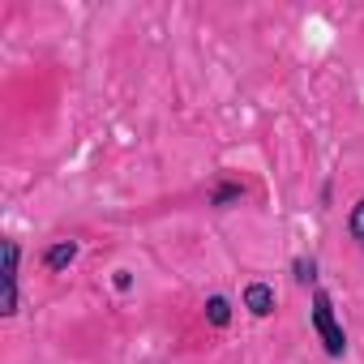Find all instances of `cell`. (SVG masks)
<instances>
[{
  "label": "cell",
  "instance_id": "obj_1",
  "mask_svg": "<svg viewBox=\"0 0 364 364\" xmlns=\"http://www.w3.org/2000/svg\"><path fill=\"white\" fill-rule=\"evenodd\" d=\"M309 326H313V334H317V343H321V351L330 360H343L347 355V330H343L338 309H334V296L326 287H313V296H309Z\"/></svg>",
  "mask_w": 364,
  "mask_h": 364
},
{
  "label": "cell",
  "instance_id": "obj_2",
  "mask_svg": "<svg viewBox=\"0 0 364 364\" xmlns=\"http://www.w3.org/2000/svg\"><path fill=\"white\" fill-rule=\"evenodd\" d=\"M0 279H5V304H0V313H5V321L18 317L22 309V245L14 236H5V270H0Z\"/></svg>",
  "mask_w": 364,
  "mask_h": 364
},
{
  "label": "cell",
  "instance_id": "obj_3",
  "mask_svg": "<svg viewBox=\"0 0 364 364\" xmlns=\"http://www.w3.org/2000/svg\"><path fill=\"white\" fill-rule=\"evenodd\" d=\"M240 309H245L249 317H257V321L274 317V309H279V291H274V283H266V279H249V283L240 287Z\"/></svg>",
  "mask_w": 364,
  "mask_h": 364
},
{
  "label": "cell",
  "instance_id": "obj_4",
  "mask_svg": "<svg viewBox=\"0 0 364 364\" xmlns=\"http://www.w3.org/2000/svg\"><path fill=\"white\" fill-rule=\"evenodd\" d=\"M245 193H249V185H245V180H232V176H219L215 180V185H210V206L215 210H232V206H240L245 202Z\"/></svg>",
  "mask_w": 364,
  "mask_h": 364
},
{
  "label": "cell",
  "instance_id": "obj_5",
  "mask_svg": "<svg viewBox=\"0 0 364 364\" xmlns=\"http://www.w3.org/2000/svg\"><path fill=\"white\" fill-rule=\"evenodd\" d=\"M77 253H82V245H77V240H52V245L43 249V257H39V262H43V270H48V274H65V270L77 262Z\"/></svg>",
  "mask_w": 364,
  "mask_h": 364
},
{
  "label": "cell",
  "instance_id": "obj_6",
  "mask_svg": "<svg viewBox=\"0 0 364 364\" xmlns=\"http://www.w3.org/2000/svg\"><path fill=\"white\" fill-rule=\"evenodd\" d=\"M202 317H206V326H210V330H228V326H232V317H236L232 296L210 291V296H206V304H202Z\"/></svg>",
  "mask_w": 364,
  "mask_h": 364
},
{
  "label": "cell",
  "instance_id": "obj_7",
  "mask_svg": "<svg viewBox=\"0 0 364 364\" xmlns=\"http://www.w3.org/2000/svg\"><path fill=\"white\" fill-rule=\"evenodd\" d=\"M291 279L300 287H317V257L313 253H296L291 257Z\"/></svg>",
  "mask_w": 364,
  "mask_h": 364
},
{
  "label": "cell",
  "instance_id": "obj_8",
  "mask_svg": "<svg viewBox=\"0 0 364 364\" xmlns=\"http://www.w3.org/2000/svg\"><path fill=\"white\" fill-rule=\"evenodd\" d=\"M347 236H351V245L355 249H364V193L351 202V210H347Z\"/></svg>",
  "mask_w": 364,
  "mask_h": 364
},
{
  "label": "cell",
  "instance_id": "obj_9",
  "mask_svg": "<svg viewBox=\"0 0 364 364\" xmlns=\"http://www.w3.org/2000/svg\"><path fill=\"white\" fill-rule=\"evenodd\" d=\"M133 283H137V279H133V270H124V266H120V270H112V291L129 296V291H133Z\"/></svg>",
  "mask_w": 364,
  "mask_h": 364
}]
</instances>
